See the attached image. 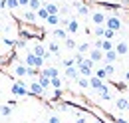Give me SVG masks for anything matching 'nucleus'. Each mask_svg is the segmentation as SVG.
<instances>
[{"instance_id": "obj_11", "label": "nucleus", "mask_w": 129, "mask_h": 123, "mask_svg": "<svg viewBox=\"0 0 129 123\" xmlns=\"http://www.w3.org/2000/svg\"><path fill=\"white\" fill-rule=\"evenodd\" d=\"M42 6L46 8L48 16H56V14H60V6H58V4H54V2H46V4H42Z\"/></svg>"}, {"instance_id": "obj_41", "label": "nucleus", "mask_w": 129, "mask_h": 123, "mask_svg": "<svg viewBox=\"0 0 129 123\" xmlns=\"http://www.w3.org/2000/svg\"><path fill=\"white\" fill-rule=\"evenodd\" d=\"M115 123H127L125 119H115Z\"/></svg>"}, {"instance_id": "obj_30", "label": "nucleus", "mask_w": 129, "mask_h": 123, "mask_svg": "<svg viewBox=\"0 0 129 123\" xmlns=\"http://www.w3.org/2000/svg\"><path fill=\"white\" fill-rule=\"evenodd\" d=\"M38 83H40V85H42L44 89H48V87H50V79H48V77H42V76H40V79H38Z\"/></svg>"}, {"instance_id": "obj_20", "label": "nucleus", "mask_w": 129, "mask_h": 123, "mask_svg": "<svg viewBox=\"0 0 129 123\" xmlns=\"http://www.w3.org/2000/svg\"><path fill=\"white\" fill-rule=\"evenodd\" d=\"M99 50L105 54V52H109V50H113V42L111 40H103L101 38V46H99Z\"/></svg>"}, {"instance_id": "obj_23", "label": "nucleus", "mask_w": 129, "mask_h": 123, "mask_svg": "<svg viewBox=\"0 0 129 123\" xmlns=\"http://www.w3.org/2000/svg\"><path fill=\"white\" fill-rule=\"evenodd\" d=\"M89 50H91V44H87V42H85V44H80V46H78V54H81V56H83L85 52L89 54Z\"/></svg>"}, {"instance_id": "obj_1", "label": "nucleus", "mask_w": 129, "mask_h": 123, "mask_svg": "<svg viewBox=\"0 0 129 123\" xmlns=\"http://www.w3.org/2000/svg\"><path fill=\"white\" fill-rule=\"evenodd\" d=\"M78 72H80L81 77H87V79H89V77L93 76V61L91 60H83L80 66H78Z\"/></svg>"}, {"instance_id": "obj_9", "label": "nucleus", "mask_w": 129, "mask_h": 123, "mask_svg": "<svg viewBox=\"0 0 129 123\" xmlns=\"http://www.w3.org/2000/svg\"><path fill=\"white\" fill-rule=\"evenodd\" d=\"M12 93H14V95H26V93H28V87H26L22 81H16V83L12 85Z\"/></svg>"}, {"instance_id": "obj_14", "label": "nucleus", "mask_w": 129, "mask_h": 123, "mask_svg": "<svg viewBox=\"0 0 129 123\" xmlns=\"http://www.w3.org/2000/svg\"><path fill=\"white\" fill-rule=\"evenodd\" d=\"M117 58H119V56L115 54V50H109V52H105V54H103V61H105V64H115Z\"/></svg>"}, {"instance_id": "obj_28", "label": "nucleus", "mask_w": 129, "mask_h": 123, "mask_svg": "<svg viewBox=\"0 0 129 123\" xmlns=\"http://www.w3.org/2000/svg\"><path fill=\"white\" fill-rule=\"evenodd\" d=\"M64 44H66V48H68V50H74V48H76V40L68 36V38L64 40Z\"/></svg>"}, {"instance_id": "obj_44", "label": "nucleus", "mask_w": 129, "mask_h": 123, "mask_svg": "<svg viewBox=\"0 0 129 123\" xmlns=\"http://www.w3.org/2000/svg\"><path fill=\"white\" fill-rule=\"evenodd\" d=\"M40 123H46V121H40Z\"/></svg>"}, {"instance_id": "obj_33", "label": "nucleus", "mask_w": 129, "mask_h": 123, "mask_svg": "<svg viewBox=\"0 0 129 123\" xmlns=\"http://www.w3.org/2000/svg\"><path fill=\"white\" fill-rule=\"evenodd\" d=\"M103 32H105V26H95V30H93V34H95L97 38H103Z\"/></svg>"}, {"instance_id": "obj_19", "label": "nucleus", "mask_w": 129, "mask_h": 123, "mask_svg": "<svg viewBox=\"0 0 129 123\" xmlns=\"http://www.w3.org/2000/svg\"><path fill=\"white\" fill-rule=\"evenodd\" d=\"M22 18L26 20V22H30V24H34L38 18H36V12H32V10H24V14H22Z\"/></svg>"}, {"instance_id": "obj_39", "label": "nucleus", "mask_w": 129, "mask_h": 123, "mask_svg": "<svg viewBox=\"0 0 129 123\" xmlns=\"http://www.w3.org/2000/svg\"><path fill=\"white\" fill-rule=\"evenodd\" d=\"M68 12H70V8H68V6H64V8H60V14H62V16H66ZM60 14H58V16H60Z\"/></svg>"}, {"instance_id": "obj_21", "label": "nucleus", "mask_w": 129, "mask_h": 123, "mask_svg": "<svg viewBox=\"0 0 129 123\" xmlns=\"http://www.w3.org/2000/svg\"><path fill=\"white\" fill-rule=\"evenodd\" d=\"M60 20H62V18H60L58 14H56V16H48V20H46V24H50V26H54V28H58V26H60Z\"/></svg>"}, {"instance_id": "obj_40", "label": "nucleus", "mask_w": 129, "mask_h": 123, "mask_svg": "<svg viewBox=\"0 0 129 123\" xmlns=\"http://www.w3.org/2000/svg\"><path fill=\"white\" fill-rule=\"evenodd\" d=\"M16 44H18V46H20V48H26V40H18Z\"/></svg>"}, {"instance_id": "obj_35", "label": "nucleus", "mask_w": 129, "mask_h": 123, "mask_svg": "<svg viewBox=\"0 0 129 123\" xmlns=\"http://www.w3.org/2000/svg\"><path fill=\"white\" fill-rule=\"evenodd\" d=\"M83 60H85V58H83L81 54H76V56H74V64H76V68H78V66H80Z\"/></svg>"}, {"instance_id": "obj_36", "label": "nucleus", "mask_w": 129, "mask_h": 123, "mask_svg": "<svg viewBox=\"0 0 129 123\" xmlns=\"http://www.w3.org/2000/svg\"><path fill=\"white\" fill-rule=\"evenodd\" d=\"M2 44H4V46H14L16 42H14L12 38H2Z\"/></svg>"}, {"instance_id": "obj_15", "label": "nucleus", "mask_w": 129, "mask_h": 123, "mask_svg": "<svg viewBox=\"0 0 129 123\" xmlns=\"http://www.w3.org/2000/svg\"><path fill=\"white\" fill-rule=\"evenodd\" d=\"M66 77L76 81V79L80 77V72H78V68H76V66H74V68H66Z\"/></svg>"}, {"instance_id": "obj_27", "label": "nucleus", "mask_w": 129, "mask_h": 123, "mask_svg": "<svg viewBox=\"0 0 129 123\" xmlns=\"http://www.w3.org/2000/svg\"><path fill=\"white\" fill-rule=\"evenodd\" d=\"M10 113H12V107H8V105H2L0 107V115L2 117H10Z\"/></svg>"}, {"instance_id": "obj_34", "label": "nucleus", "mask_w": 129, "mask_h": 123, "mask_svg": "<svg viewBox=\"0 0 129 123\" xmlns=\"http://www.w3.org/2000/svg\"><path fill=\"white\" fill-rule=\"evenodd\" d=\"M113 36H115V32L105 28V32H103V40H113Z\"/></svg>"}, {"instance_id": "obj_5", "label": "nucleus", "mask_w": 129, "mask_h": 123, "mask_svg": "<svg viewBox=\"0 0 129 123\" xmlns=\"http://www.w3.org/2000/svg\"><path fill=\"white\" fill-rule=\"evenodd\" d=\"M44 87L38 83V81H32V83H28V93H32V95H44Z\"/></svg>"}, {"instance_id": "obj_32", "label": "nucleus", "mask_w": 129, "mask_h": 123, "mask_svg": "<svg viewBox=\"0 0 129 123\" xmlns=\"http://www.w3.org/2000/svg\"><path fill=\"white\" fill-rule=\"evenodd\" d=\"M93 76L95 77H99V79H101V81H103V79H105V77H107V72H105V70H103V68H101V70H97L95 74H93Z\"/></svg>"}, {"instance_id": "obj_43", "label": "nucleus", "mask_w": 129, "mask_h": 123, "mask_svg": "<svg viewBox=\"0 0 129 123\" xmlns=\"http://www.w3.org/2000/svg\"><path fill=\"white\" fill-rule=\"evenodd\" d=\"M52 2H54V4H56V2H60V0H52Z\"/></svg>"}, {"instance_id": "obj_13", "label": "nucleus", "mask_w": 129, "mask_h": 123, "mask_svg": "<svg viewBox=\"0 0 129 123\" xmlns=\"http://www.w3.org/2000/svg\"><path fill=\"white\" fill-rule=\"evenodd\" d=\"M115 107L119 109V111H125V109H129L127 97H117V99H115Z\"/></svg>"}, {"instance_id": "obj_2", "label": "nucleus", "mask_w": 129, "mask_h": 123, "mask_svg": "<svg viewBox=\"0 0 129 123\" xmlns=\"http://www.w3.org/2000/svg\"><path fill=\"white\" fill-rule=\"evenodd\" d=\"M105 28H107V30H113V32L121 30V18H117V16H107V18H105Z\"/></svg>"}, {"instance_id": "obj_8", "label": "nucleus", "mask_w": 129, "mask_h": 123, "mask_svg": "<svg viewBox=\"0 0 129 123\" xmlns=\"http://www.w3.org/2000/svg\"><path fill=\"white\" fill-rule=\"evenodd\" d=\"M113 50H115V54H117V56H125V54L129 52V46H127V42H123V40H121V42H117V44L113 46Z\"/></svg>"}, {"instance_id": "obj_10", "label": "nucleus", "mask_w": 129, "mask_h": 123, "mask_svg": "<svg viewBox=\"0 0 129 123\" xmlns=\"http://www.w3.org/2000/svg\"><path fill=\"white\" fill-rule=\"evenodd\" d=\"M68 34H78V30H80V24H78V20L76 18H70V22H68V26L64 28Z\"/></svg>"}, {"instance_id": "obj_22", "label": "nucleus", "mask_w": 129, "mask_h": 123, "mask_svg": "<svg viewBox=\"0 0 129 123\" xmlns=\"http://www.w3.org/2000/svg\"><path fill=\"white\" fill-rule=\"evenodd\" d=\"M42 8V2L40 0H30V4H28V10H32V12H38Z\"/></svg>"}, {"instance_id": "obj_37", "label": "nucleus", "mask_w": 129, "mask_h": 123, "mask_svg": "<svg viewBox=\"0 0 129 123\" xmlns=\"http://www.w3.org/2000/svg\"><path fill=\"white\" fill-rule=\"evenodd\" d=\"M46 123H60V117H56V115H50Z\"/></svg>"}, {"instance_id": "obj_26", "label": "nucleus", "mask_w": 129, "mask_h": 123, "mask_svg": "<svg viewBox=\"0 0 129 123\" xmlns=\"http://www.w3.org/2000/svg\"><path fill=\"white\" fill-rule=\"evenodd\" d=\"M76 81H78V85H80V87H83V89H85V87H89V79H87V77H81V76H80Z\"/></svg>"}, {"instance_id": "obj_17", "label": "nucleus", "mask_w": 129, "mask_h": 123, "mask_svg": "<svg viewBox=\"0 0 129 123\" xmlns=\"http://www.w3.org/2000/svg\"><path fill=\"white\" fill-rule=\"evenodd\" d=\"M46 50H48V54H56V56H58V54H60V44H58L56 40H52V42H48V48H46Z\"/></svg>"}, {"instance_id": "obj_6", "label": "nucleus", "mask_w": 129, "mask_h": 123, "mask_svg": "<svg viewBox=\"0 0 129 123\" xmlns=\"http://www.w3.org/2000/svg\"><path fill=\"white\" fill-rule=\"evenodd\" d=\"M12 74L16 77H26L28 76V68H26L24 64H16V66L12 68Z\"/></svg>"}, {"instance_id": "obj_42", "label": "nucleus", "mask_w": 129, "mask_h": 123, "mask_svg": "<svg viewBox=\"0 0 129 123\" xmlns=\"http://www.w3.org/2000/svg\"><path fill=\"white\" fill-rule=\"evenodd\" d=\"M125 81H129V70L125 72Z\"/></svg>"}, {"instance_id": "obj_16", "label": "nucleus", "mask_w": 129, "mask_h": 123, "mask_svg": "<svg viewBox=\"0 0 129 123\" xmlns=\"http://www.w3.org/2000/svg\"><path fill=\"white\" fill-rule=\"evenodd\" d=\"M74 6H76V10H78V14H80V16H87V14H89V8H87L83 2H76Z\"/></svg>"}, {"instance_id": "obj_24", "label": "nucleus", "mask_w": 129, "mask_h": 123, "mask_svg": "<svg viewBox=\"0 0 129 123\" xmlns=\"http://www.w3.org/2000/svg\"><path fill=\"white\" fill-rule=\"evenodd\" d=\"M50 87H54V89H62V79H60V77L50 79Z\"/></svg>"}, {"instance_id": "obj_18", "label": "nucleus", "mask_w": 129, "mask_h": 123, "mask_svg": "<svg viewBox=\"0 0 129 123\" xmlns=\"http://www.w3.org/2000/svg\"><path fill=\"white\" fill-rule=\"evenodd\" d=\"M68 38V32L64 28H54V40H66Z\"/></svg>"}, {"instance_id": "obj_45", "label": "nucleus", "mask_w": 129, "mask_h": 123, "mask_svg": "<svg viewBox=\"0 0 129 123\" xmlns=\"http://www.w3.org/2000/svg\"><path fill=\"white\" fill-rule=\"evenodd\" d=\"M97 123H101V121H97Z\"/></svg>"}, {"instance_id": "obj_12", "label": "nucleus", "mask_w": 129, "mask_h": 123, "mask_svg": "<svg viewBox=\"0 0 129 123\" xmlns=\"http://www.w3.org/2000/svg\"><path fill=\"white\" fill-rule=\"evenodd\" d=\"M103 85H105V83H103V81H101L99 77H95V76H91V77H89V87H93L95 91H99V89H101Z\"/></svg>"}, {"instance_id": "obj_4", "label": "nucleus", "mask_w": 129, "mask_h": 123, "mask_svg": "<svg viewBox=\"0 0 129 123\" xmlns=\"http://www.w3.org/2000/svg\"><path fill=\"white\" fill-rule=\"evenodd\" d=\"M105 18H107V16L103 14L101 10H97V12L91 14V22H93L95 26H105Z\"/></svg>"}, {"instance_id": "obj_46", "label": "nucleus", "mask_w": 129, "mask_h": 123, "mask_svg": "<svg viewBox=\"0 0 129 123\" xmlns=\"http://www.w3.org/2000/svg\"><path fill=\"white\" fill-rule=\"evenodd\" d=\"M127 101H129V99H127Z\"/></svg>"}, {"instance_id": "obj_31", "label": "nucleus", "mask_w": 129, "mask_h": 123, "mask_svg": "<svg viewBox=\"0 0 129 123\" xmlns=\"http://www.w3.org/2000/svg\"><path fill=\"white\" fill-rule=\"evenodd\" d=\"M103 70L107 72V76H113V74H115V66H113V64H105Z\"/></svg>"}, {"instance_id": "obj_29", "label": "nucleus", "mask_w": 129, "mask_h": 123, "mask_svg": "<svg viewBox=\"0 0 129 123\" xmlns=\"http://www.w3.org/2000/svg\"><path fill=\"white\" fill-rule=\"evenodd\" d=\"M6 8H8V10H16L18 8V0H6Z\"/></svg>"}, {"instance_id": "obj_38", "label": "nucleus", "mask_w": 129, "mask_h": 123, "mask_svg": "<svg viewBox=\"0 0 129 123\" xmlns=\"http://www.w3.org/2000/svg\"><path fill=\"white\" fill-rule=\"evenodd\" d=\"M28 4H30V0H18V6H22V8H28Z\"/></svg>"}, {"instance_id": "obj_25", "label": "nucleus", "mask_w": 129, "mask_h": 123, "mask_svg": "<svg viewBox=\"0 0 129 123\" xmlns=\"http://www.w3.org/2000/svg\"><path fill=\"white\" fill-rule=\"evenodd\" d=\"M36 18H38V20H48V12H46V8H44V6L36 12Z\"/></svg>"}, {"instance_id": "obj_7", "label": "nucleus", "mask_w": 129, "mask_h": 123, "mask_svg": "<svg viewBox=\"0 0 129 123\" xmlns=\"http://www.w3.org/2000/svg\"><path fill=\"white\" fill-rule=\"evenodd\" d=\"M87 60H91L93 64L103 61V52H101V50H97V48H91V50H89V58H87Z\"/></svg>"}, {"instance_id": "obj_3", "label": "nucleus", "mask_w": 129, "mask_h": 123, "mask_svg": "<svg viewBox=\"0 0 129 123\" xmlns=\"http://www.w3.org/2000/svg\"><path fill=\"white\" fill-rule=\"evenodd\" d=\"M40 76L42 77H48V79H54V77H60V70L50 66V68H42L40 70Z\"/></svg>"}]
</instances>
